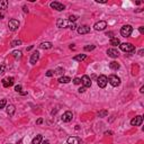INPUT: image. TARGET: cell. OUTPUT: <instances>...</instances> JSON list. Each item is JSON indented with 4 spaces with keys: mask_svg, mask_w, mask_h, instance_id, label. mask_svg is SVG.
<instances>
[{
    "mask_svg": "<svg viewBox=\"0 0 144 144\" xmlns=\"http://www.w3.org/2000/svg\"><path fill=\"white\" fill-rule=\"evenodd\" d=\"M56 26L59 27V28H65V27H69V28H71L72 30L77 28V25L74 23H71V21H69L68 19H63V18L58 19V21H56Z\"/></svg>",
    "mask_w": 144,
    "mask_h": 144,
    "instance_id": "1",
    "label": "cell"
},
{
    "mask_svg": "<svg viewBox=\"0 0 144 144\" xmlns=\"http://www.w3.org/2000/svg\"><path fill=\"white\" fill-rule=\"evenodd\" d=\"M108 80V82L113 86V87H118V86L121 85V78L117 77L116 74H110V76L107 78Z\"/></svg>",
    "mask_w": 144,
    "mask_h": 144,
    "instance_id": "2",
    "label": "cell"
},
{
    "mask_svg": "<svg viewBox=\"0 0 144 144\" xmlns=\"http://www.w3.org/2000/svg\"><path fill=\"white\" fill-rule=\"evenodd\" d=\"M132 32H133V27L131 26V25H124L121 28V35L123 36V37H128V36H131Z\"/></svg>",
    "mask_w": 144,
    "mask_h": 144,
    "instance_id": "3",
    "label": "cell"
},
{
    "mask_svg": "<svg viewBox=\"0 0 144 144\" xmlns=\"http://www.w3.org/2000/svg\"><path fill=\"white\" fill-rule=\"evenodd\" d=\"M119 47L124 52H129V53L135 52V46L133 44H131V43H122V44H119Z\"/></svg>",
    "mask_w": 144,
    "mask_h": 144,
    "instance_id": "4",
    "label": "cell"
},
{
    "mask_svg": "<svg viewBox=\"0 0 144 144\" xmlns=\"http://www.w3.org/2000/svg\"><path fill=\"white\" fill-rule=\"evenodd\" d=\"M97 83H98V86H99L100 88H105V87L107 86V83H108L107 77L105 76V74L99 76V77H98V79H97Z\"/></svg>",
    "mask_w": 144,
    "mask_h": 144,
    "instance_id": "5",
    "label": "cell"
},
{
    "mask_svg": "<svg viewBox=\"0 0 144 144\" xmlns=\"http://www.w3.org/2000/svg\"><path fill=\"white\" fill-rule=\"evenodd\" d=\"M8 27L10 30L15 32V30L18 29V27H19V21H18L17 19H10L8 23Z\"/></svg>",
    "mask_w": 144,
    "mask_h": 144,
    "instance_id": "6",
    "label": "cell"
},
{
    "mask_svg": "<svg viewBox=\"0 0 144 144\" xmlns=\"http://www.w3.org/2000/svg\"><path fill=\"white\" fill-rule=\"evenodd\" d=\"M51 8L55 9V10H58V11H62V10H64L65 9V6L61 2L54 1V2H51Z\"/></svg>",
    "mask_w": 144,
    "mask_h": 144,
    "instance_id": "7",
    "label": "cell"
},
{
    "mask_svg": "<svg viewBox=\"0 0 144 144\" xmlns=\"http://www.w3.org/2000/svg\"><path fill=\"white\" fill-rule=\"evenodd\" d=\"M62 121L65 122V123H69V122L72 121V118H73V114H72V112H70V110H68V112H65L64 114L62 115Z\"/></svg>",
    "mask_w": 144,
    "mask_h": 144,
    "instance_id": "8",
    "label": "cell"
},
{
    "mask_svg": "<svg viewBox=\"0 0 144 144\" xmlns=\"http://www.w3.org/2000/svg\"><path fill=\"white\" fill-rule=\"evenodd\" d=\"M14 78L12 77H8V78H6V79H2V86L5 87V88H9V87H11L12 85H14Z\"/></svg>",
    "mask_w": 144,
    "mask_h": 144,
    "instance_id": "9",
    "label": "cell"
},
{
    "mask_svg": "<svg viewBox=\"0 0 144 144\" xmlns=\"http://www.w3.org/2000/svg\"><path fill=\"white\" fill-rule=\"evenodd\" d=\"M142 123H143V117L142 116H136V117H134L131 121V125L132 126H140V125H142Z\"/></svg>",
    "mask_w": 144,
    "mask_h": 144,
    "instance_id": "10",
    "label": "cell"
},
{
    "mask_svg": "<svg viewBox=\"0 0 144 144\" xmlns=\"http://www.w3.org/2000/svg\"><path fill=\"white\" fill-rule=\"evenodd\" d=\"M106 27H107V23H106V21H105V20H100V21H98V23L95 24L94 28L96 30H104Z\"/></svg>",
    "mask_w": 144,
    "mask_h": 144,
    "instance_id": "11",
    "label": "cell"
},
{
    "mask_svg": "<svg viewBox=\"0 0 144 144\" xmlns=\"http://www.w3.org/2000/svg\"><path fill=\"white\" fill-rule=\"evenodd\" d=\"M81 83H82L83 87H86V88H89V87H91V79L89 78L88 76H83L82 78H81Z\"/></svg>",
    "mask_w": 144,
    "mask_h": 144,
    "instance_id": "12",
    "label": "cell"
},
{
    "mask_svg": "<svg viewBox=\"0 0 144 144\" xmlns=\"http://www.w3.org/2000/svg\"><path fill=\"white\" fill-rule=\"evenodd\" d=\"M67 142H68V144H81L82 143L81 138L78 137V136H71V137H69L67 140Z\"/></svg>",
    "mask_w": 144,
    "mask_h": 144,
    "instance_id": "13",
    "label": "cell"
},
{
    "mask_svg": "<svg viewBox=\"0 0 144 144\" xmlns=\"http://www.w3.org/2000/svg\"><path fill=\"white\" fill-rule=\"evenodd\" d=\"M77 30H78V33H79V34L83 35V34H88V33L90 32V27L87 26V25H83V26L78 27V28H77Z\"/></svg>",
    "mask_w": 144,
    "mask_h": 144,
    "instance_id": "14",
    "label": "cell"
},
{
    "mask_svg": "<svg viewBox=\"0 0 144 144\" xmlns=\"http://www.w3.org/2000/svg\"><path fill=\"white\" fill-rule=\"evenodd\" d=\"M107 54H108V56L115 59V58H117V56L119 55V52H118L116 48H109V50L107 51Z\"/></svg>",
    "mask_w": 144,
    "mask_h": 144,
    "instance_id": "15",
    "label": "cell"
},
{
    "mask_svg": "<svg viewBox=\"0 0 144 144\" xmlns=\"http://www.w3.org/2000/svg\"><path fill=\"white\" fill-rule=\"evenodd\" d=\"M38 59H39V53H38V52H34L29 59L30 64H36V62L38 61Z\"/></svg>",
    "mask_w": 144,
    "mask_h": 144,
    "instance_id": "16",
    "label": "cell"
},
{
    "mask_svg": "<svg viewBox=\"0 0 144 144\" xmlns=\"http://www.w3.org/2000/svg\"><path fill=\"white\" fill-rule=\"evenodd\" d=\"M15 106L14 105H8L7 106V108H6V110H7V114L9 115V116H12L14 115V113H15Z\"/></svg>",
    "mask_w": 144,
    "mask_h": 144,
    "instance_id": "17",
    "label": "cell"
},
{
    "mask_svg": "<svg viewBox=\"0 0 144 144\" xmlns=\"http://www.w3.org/2000/svg\"><path fill=\"white\" fill-rule=\"evenodd\" d=\"M39 47H41V48H44V50H48V48L52 47V43H51V42H43V43L39 45Z\"/></svg>",
    "mask_w": 144,
    "mask_h": 144,
    "instance_id": "18",
    "label": "cell"
},
{
    "mask_svg": "<svg viewBox=\"0 0 144 144\" xmlns=\"http://www.w3.org/2000/svg\"><path fill=\"white\" fill-rule=\"evenodd\" d=\"M70 81H71V78H70V77L63 76V77H61V78H59V82H60V83H69Z\"/></svg>",
    "mask_w": 144,
    "mask_h": 144,
    "instance_id": "19",
    "label": "cell"
},
{
    "mask_svg": "<svg viewBox=\"0 0 144 144\" xmlns=\"http://www.w3.org/2000/svg\"><path fill=\"white\" fill-rule=\"evenodd\" d=\"M109 68L112 70H118L119 69V63H117L116 61H112L109 63Z\"/></svg>",
    "mask_w": 144,
    "mask_h": 144,
    "instance_id": "20",
    "label": "cell"
},
{
    "mask_svg": "<svg viewBox=\"0 0 144 144\" xmlns=\"http://www.w3.org/2000/svg\"><path fill=\"white\" fill-rule=\"evenodd\" d=\"M119 44H121V42H119V39H118L117 37L110 38V45H113V46H118Z\"/></svg>",
    "mask_w": 144,
    "mask_h": 144,
    "instance_id": "21",
    "label": "cell"
},
{
    "mask_svg": "<svg viewBox=\"0 0 144 144\" xmlns=\"http://www.w3.org/2000/svg\"><path fill=\"white\" fill-rule=\"evenodd\" d=\"M86 58H87V55H86V54H79V55L74 56L73 60H74V61H78V62H81V61H83Z\"/></svg>",
    "mask_w": 144,
    "mask_h": 144,
    "instance_id": "22",
    "label": "cell"
},
{
    "mask_svg": "<svg viewBox=\"0 0 144 144\" xmlns=\"http://www.w3.org/2000/svg\"><path fill=\"white\" fill-rule=\"evenodd\" d=\"M8 7V1L7 0H0V10H5Z\"/></svg>",
    "mask_w": 144,
    "mask_h": 144,
    "instance_id": "23",
    "label": "cell"
},
{
    "mask_svg": "<svg viewBox=\"0 0 144 144\" xmlns=\"http://www.w3.org/2000/svg\"><path fill=\"white\" fill-rule=\"evenodd\" d=\"M42 138H43V136L42 135H36V137L33 138V144H41L42 143Z\"/></svg>",
    "mask_w": 144,
    "mask_h": 144,
    "instance_id": "24",
    "label": "cell"
},
{
    "mask_svg": "<svg viewBox=\"0 0 144 144\" xmlns=\"http://www.w3.org/2000/svg\"><path fill=\"white\" fill-rule=\"evenodd\" d=\"M107 115H108V112H107V110H100V112H98V117H100V118L106 117Z\"/></svg>",
    "mask_w": 144,
    "mask_h": 144,
    "instance_id": "25",
    "label": "cell"
},
{
    "mask_svg": "<svg viewBox=\"0 0 144 144\" xmlns=\"http://www.w3.org/2000/svg\"><path fill=\"white\" fill-rule=\"evenodd\" d=\"M11 55L14 56V58H16V59H19V58L21 56V52L20 51H14V52L11 53Z\"/></svg>",
    "mask_w": 144,
    "mask_h": 144,
    "instance_id": "26",
    "label": "cell"
},
{
    "mask_svg": "<svg viewBox=\"0 0 144 144\" xmlns=\"http://www.w3.org/2000/svg\"><path fill=\"white\" fill-rule=\"evenodd\" d=\"M6 105H7V100L6 99H1V100H0V109L5 108Z\"/></svg>",
    "mask_w": 144,
    "mask_h": 144,
    "instance_id": "27",
    "label": "cell"
},
{
    "mask_svg": "<svg viewBox=\"0 0 144 144\" xmlns=\"http://www.w3.org/2000/svg\"><path fill=\"white\" fill-rule=\"evenodd\" d=\"M20 44H21L20 39H15V41L11 42V46H17V45H20Z\"/></svg>",
    "mask_w": 144,
    "mask_h": 144,
    "instance_id": "28",
    "label": "cell"
},
{
    "mask_svg": "<svg viewBox=\"0 0 144 144\" xmlns=\"http://www.w3.org/2000/svg\"><path fill=\"white\" fill-rule=\"evenodd\" d=\"M95 45H88V46H85V51H92L95 50Z\"/></svg>",
    "mask_w": 144,
    "mask_h": 144,
    "instance_id": "29",
    "label": "cell"
},
{
    "mask_svg": "<svg viewBox=\"0 0 144 144\" xmlns=\"http://www.w3.org/2000/svg\"><path fill=\"white\" fill-rule=\"evenodd\" d=\"M73 83L74 85H81V79L80 78H74Z\"/></svg>",
    "mask_w": 144,
    "mask_h": 144,
    "instance_id": "30",
    "label": "cell"
},
{
    "mask_svg": "<svg viewBox=\"0 0 144 144\" xmlns=\"http://www.w3.org/2000/svg\"><path fill=\"white\" fill-rule=\"evenodd\" d=\"M77 19H78V17H77V16H70L68 20H69V21H71V23H73V21H76Z\"/></svg>",
    "mask_w": 144,
    "mask_h": 144,
    "instance_id": "31",
    "label": "cell"
},
{
    "mask_svg": "<svg viewBox=\"0 0 144 144\" xmlns=\"http://www.w3.org/2000/svg\"><path fill=\"white\" fill-rule=\"evenodd\" d=\"M54 72H55V73H59V74H61L62 72H64V69H63V68H58L55 71H54Z\"/></svg>",
    "mask_w": 144,
    "mask_h": 144,
    "instance_id": "32",
    "label": "cell"
},
{
    "mask_svg": "<svg viewBox=\"0 0 144 144\" xmlns=\"http://www.w3.org/2000/svg\"><path fill=\"white\" fill-rule=\"evenodd\" d=\"M54 73H55V72H54L53 70H48L46 72V77H52V76H54Z\"/></svg>",
    "mask_w": 144,
    "mask_h": 144,
    "instance_id": "33",
    "label": "cell"
},
{
    "mask_svg": "<svg viewBox=\"0 0 144 144\" xmlns=\"http://www.w3.org/2000/svg\"><path fill=\"white\" fill-rule=\"evenodd\" d=\"M15 91H17V92H21V86L18 85L15 87Z\"/></svg>",
    "mask_w": 144,
    "mask_h": 144,
    "instance_id": "34",
    "label": "cell"
},
{
    "mask_svg": "<svg viewBox=\"0 0 144 144\" xmlns=\"http://www.w3.org/2000/svg\"><path fill=\"white\" fill-rule=\"evenodd\" d=\"M86 90H87V88H86V87H83V86H82V87H80V88H79V90H78V91H79L80 94H82V92H85Z\"/></svg>",
    "mask_w": 144,
    "mask_h": 144,
    "instance_id": "35",
    "label": "cell"
},
{
    "mask_svg": "<svg viewBox=\"0 0 144 144\" xmlns=\"http://www.w3.org/2000/svg\"><path fill=\"white\" fill-rule=\"evenodd\" d=\"M43 123V118H38L37 121H36V124H37V125H39V124H42Z\"/></svg>",
    "mask_w": 144,
    "mask_h": 144,
    "instance_id": "36",
    "label": "cell"
},
{
    "mask_svg": "<svg viewBox=\"0 0 144 144\" xmlns=\"http://www.w3.org/2000/svg\"><path fill=\"white\" fill-rule=\"evenodd\" d=\"M96 2H98V3H107V1L106 0H96Z\"/></svg>",
    "mask_w": 144,
    "mask_h": 144,
    "instance_id": "37",
    "label": "cell"
},
{
    "mask_svg": "<svg viewBox=\"0 0 144 144\" xmlns=\"http://www.w3.org/2000/svg\"><path fill=\"white\" fill-rule=\"evenodd\" d=\"M138 30H140V33H141V34H143V33H144V27H140V28H138Z\"/></svg>",
    "mask_w": 144,
    "mask_h": 144,
    "instance_id": "38",
    "label": "cell"
},
{
    "mask_svg": "<svg viewBox=\"0 0 144 144\" xmlns=\"http://www.w3.org/2000/svg\"><path fill=\"white\" fill-rule=\"evenodd\" d=\"M23 9H24V11H25V12H28V8H27L26 6H24V7H23Z\"/></svg>",
    "mask_w": 144,
    "mask_h": 144,
    "instance_id": "39",
    "label": "cell"
},
{
    "mask_svg": "<svg viewBox=\"0 0 144 144\" xmlns=\"http://www.w3.org/2000/svg\"><path fill=\"white\" fill-rule=\"evenodd\" d=\"M140 92H141V94H143V92H144V87H141V89H140Z\"/></svg>",
    "mask_w": 144,
    "mask_h": 144,
    "instance_id": "40",
    "label": "cell"
},
{
    "mask_svg": "<svg viewBox=\"0 0 144 144\" xmlns=\"http://www.w3.org/2000/svg\"><path fill=\"white\" fill-rule=\"evenodd\" d=\"M42 144H50V142L46 140V141H43V142H42Z\"/></svg>",
    "mask_w": 144,
    "mask_h": 144,
    "instance_id": "41",
    "label": "cell"
},
{
    "mask_svg": "<svg viewBox=\"0 0 144 144\" xmlns=\"http://www.w3.org/2000/svg\"><path fill=\"white\" fill-rule=\"evenodd\" d=\"M143 52H144L143 50H140V52H138V54H140V55H143Z\"/></svg>",
    "mask_w": 144,
    "mask_h": 144,
    "instance_id": "42",
    "label": "cell"
},
{
    "mask_svg": "<svg viewBox=\"0 0 144 144\" xmlns=\"http://www.w3.org/2000/svg\"><path fill=\"white\" fill-rule=\"evenodd\" d=\"M19 94H21V95H26L27 92H26V91H21V92H19Z\"/></svg>",
    "mask_w": 144,
    "mask_h": 144,
    "instance_id": "43",
    "label": "cell"
},
{
    "mask_svg": "<svg viewBox=\"0 0 144 144\" xmlns=\"http://www.w3.org/2000/svg\"><path fill=\"white\" fill-rule=\"evenodd\" d=\"M2 17H3L2 15H0V19H2Z\"/></svg>",
    "mask_w": 144,
    "mask_h": 144,
    "instance_id": "44",
    "label": "cell"
}]
</instances>
